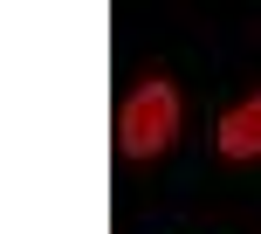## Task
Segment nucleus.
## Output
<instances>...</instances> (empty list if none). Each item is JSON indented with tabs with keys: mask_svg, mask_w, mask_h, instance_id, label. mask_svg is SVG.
Listing matches in <instances>:
<instances>
[{
	"mask_svg": "<svg viewBox=\"0 0 261 234\" xmlns=\"http://www.w3.org/2000/svg\"><path fill=\"white\" fill-rule=\"evenodd\" d=\"M172 138H179V90H172V83H144V90H130V104L117 110V145H124V158H158Z\"/></svg>",
	"mask_w": 261,
	"mask_h": 234,
	"instance_id": "nucleus-1",
	"label": "nucleus"
},
{
	"mask_svg": "<svg viewBox=\"0 0 261 234\" xmlns=\"http://www.w3.org/2000/svg\"><path fill=\"white\" fill-rule=\"evenodd\" d=\"M220 152L227 158H261V97H248L241 110L220 117Z\"/></svg>",
	"mask_w": 261,
	"mask_h": 234,
	"instance_id": "nucleus-2",
	"label": "nucleus"
}]
</instances>
